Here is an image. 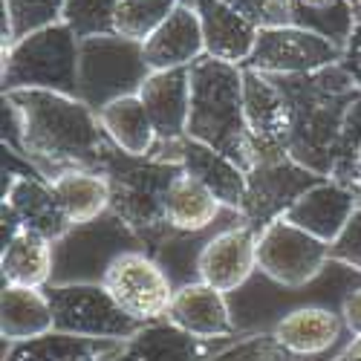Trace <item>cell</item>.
<instances>
[{
  "label": "cell",
  "instance_id": "obj_8",
  "mask_svg": "<svg viewBox=\"0 0 361 361\" xmlns=\"http://www.w3.org/2000/svg\"><path fill=\"white\" fill-rule=\"evenodd\" d=\"M52 304L55 333L78 336L90 341H128L145 324L133 321L102 283H64L47 286Z\"/></svg>",
  "mask_w": 361,
  "mask_h": 361
},
{
  "label": "cell",
  "instance_id": "obj_14",
  "mask_svg": "<svg viewBox=\"0 0 361 361\" xmlns=\"http://www.w3.org/2000/svg\"><path fill=\"white\" fill-rule=\"evenodd\" d=\"M150 159L159 162H173L185 173H191L194 179L212 191L226 208L243 214V202H246V171L234 165L228 157L217 154V150L205 147L202 142H194L188 136L173 139V142H157Z\"/></svg>",
  "mask_w": 361,
  "mask_h": 361
},
{
  "label": "cell",
  "instance_id": "obj_3",
  "mask_svg": "<svg viewBox=\"0 0 361 361\" xmlns=\"http://www.w3.org/2000/svg\"><path fill=\"white\" fill-rule=\"evenodd\" d=\"M188 139L228 157L246 173L255 168V147L243 110V67L202 58L191 67Z\"/></svg>",
  "mask_w": 361,
  "mask_h": 361
},
{
  "label": "cell",
  "instance_id": "obj_19",
  "mask_svg": "<svg viewBox=\"0 0 361 361\" xmlns=\"http://www.w3.org/2000/svg\"><path fill=\"white\" fill-rule=\"evenodd\" d=\"M4 202L15 212L23 228L47 237L49 243H58L73 231V220L44 176L4 173Z\"/></svg>",
  "mask_w": 361,
  "mask_h": 361
},
{
  "label": "cell",
  "instance_id": "obj_28",
  "mask_svg": "<svg viewBox=\"0 0 361 361\" xmlns=\"http://www.w3.org/2000/svg\"><path fill=\"white\" fill-rule=\"evenodd\" d=\"M49 185L73 226L93 223L110 212V179L102 171H67L55 176Z\"/></svg>",
  "mask_w": 361,
  "mask_h": 361
},
{
  "label": "cell",
  "instance_id": "obj_15",
  "mask_svg": "<svg viewBox=\"0 0 361 361\" xmlns=\"http://www.w3.org/2000/svg\"><path fill=\"white\" fill-rule=\"evenodd\" d=\"M197 272L202 283L226 295L243 289L257 275V231L246 220L220 228L205 243L197 260Z\"/></svg>",
  "mask_w": 361,
  "mask_h": 361
},
{
  "label": "cell",
  "instance_id": "obj_6",
  "mask_svg": "<svg viewBox=\"0 0 361 361\" xmlns=\"http://www.w3.org/2000/svg\"><path fill=\"white\" fill-rule=\"evenodd\" d=\"M154 73L145 61L142 41L122 35H99L81 41L78 52V99L96 113L110 102L139 96Z\"/></svg>",
  "mask_w": 361,
  "mask_h": 361
},
{
  "label": "cell",
  "instance_id": "obj_40",
  "mask_svg": "<svg viewBox=\"0 0 361 361\" xmlns=\"http://www.w3.org/2000/svg\"><path fill=\"white\" fill-rule=\"evenodd\" d=\"M355 32H361V9H355Z\"/></svg>",
  "mask_w": 361,
  "mask_h": 361
},
{
  "label": "cell",
  "instance_id": "obj_26",
  "mask_svg": "<svg viewBox=\"0 0 361 361\" xmlns=\"http://www.w3.org/2000/svg\"><path fill=\"white\" fill-rule=\"evenodd\" d=\"M55 249L47 237L20 228L0 252V275L4 286H32L47 289L52 283Z\"/></svg>",
  "mask_w": 361,
  "mask_h": 361
},
{
  "label": "cell",
  "instance_id": "obj_1",
  "mask_svg": "<svg viewBox=\"0 0 361 361\" xmlns=\"http://www.w3.org/2000/svg\"><path fill=\"white\" fill-rule=\"evenodd\" d=\"M20 110L23 150L49 183L67 171H104L110 139L102 130L99 113L81 99L49 90L4 93Z\"/></svg>",
  "mask_w": 361,
  "mask_h": 361
},
{
  "label": "cell",
  "instance_id": "obj_10",
  "mask_svg": "<svg viewBox=\"0 0 361 361\" xmlns=\"http://www.w3.org/2000/svg\"><path fill=\"white\" fill-rule=\"evenodd\" d=\"M329 266V243L278 217L257 234V272L281 286H307Z\"/></svg>",
  "mask_w": 361,
  "mask_h": 361
},
{
  "label": "cell",
  "instance_id": "obj_7",
  "mask_svg": "<svg viewBox=\"0 0 361 361\" xmlns=\"http://www.w3.org/2000/svg\"><path fill=\"white\" fill-rule=\"evenodd\" d=\"M55 249V269H52V283H102L110 263L130 249H145L136 231L122 223L113 212L104 217L73 226L67 237H61Z\"/></svg>",
  "mask_w": 361,
  "mask_h": 361
},
{
  "label": "cell",
  "instance_id": "obj_22",
  "mask_svg": "<svg viewBox=\"0 0 361 361\" xmlns=\"http://www.w3.org/2000/svg\"><path fill=\"white\" fill-rule=\"evenodd\" d=\"M139 99L162 142L183 139L188 133L191 113V67L150 73L139 90Z\"/></svg>",
  "mask_w": 361,
  "mask_h": 361
},
{
  "label": "cell",
  "instance_id": "obj_24",
  "mask_svg": "<svg viewBox=\"0 0 361 361\" xmlns=\"http://www.w3.org/2000/svg\"><path fill=\"white\" fill-rule=\"evenodd\" d=\"M231 208H226L200 179L191 173H179L165 197V220L179 234H202L217 228L220 217H226Z\"/></svg>",
  "mask_w": 361,
  "mask_h": 361
},
{
  "label": "cell",
  "instance_id": "obj_5",
  "mask_svg": "<svg viewBox=\"0 0 361 361\" xmlns=\"http://www.w3.org/2000/svg\"><path fill=\"white\" fill-rule=\"evenodd\" d=\"M78 52L81 41L64 23L47 26L15 41L0 55L4 93L15 90H49L78 99Z\"/></svg>",
  "mask_w": 361,
  "mask_h": 361
},
{
  "label": "cell",
  "instance_id": "obj_29",
  "mask_svg": "<svg viewBox=\"0 0 361 361\" xmlns=\"http://www.w3.org/2000/svg\"><path fill=\"white\" fill-rule=\"evenodd\" d=\"M116 344L118 341H90L78 336L49 333L41 338L6 344L4 361H102V355Z\"/></svg>",
  "mask_w": 361,
  "mask_h": 361
},
{
  "label": "cell",
  "instance_id": "obj_12",
  "mask_svg": "<svg viewBox=\"0 0 361 361\" xmlns=\"http://www.w3.org/2000/svg\"><path fill=\"white\" fill-rule=\"evenodd\" d=\"M321 179L324 176L298 165L292 157L272 159V162H255V168L246 173L243 220L260 234L269 223L283 217L286 208L304 191L318 185Z\"/></svg>",
  "mask_w": 361,
  "mask_h": 361
},
{
  "label": "cell",
  "instance_id": "obj_9",
  "mask_svg": "<svg viewBox=\"0 0 361 361\" xmlns=\"http://www.w3.org/2000/svg\"><path fill=\"white\" fill-rule=\"evenodd\" d=\"M102 286L139 324L165 321L171 298L176 292L162 263L145 249H130L125 255H118L110 263Z\"/></svg>",
  "mask_w": 361,
  "mask_h": 361
},
{
  "label": "cell",
  "instance_id": "obj_25",
  "mask_svg": "<svg viewBox=\"0 0 361 361\" xmlns=\"http://www.w3.org/2000/svg\"><path fill=\"white\" fill-rule=\"evenodd\" d=\"M49 333H55V318L47 289L4 286V298H0V336L4 341L18 344Z\"/></svg>",
  "mask_w": 361,
  "mask_h": 361
},
{
  "label": "cell",
  "instance_id": "obj_21",
  "mask_svg": "<svg viewBox=\"0 0 361 361\" xmlns=\"http://www.w3.org/2000/svg\"><path fill=\"white\" fill-rule=\"evenodd\" d=\"M272 336L298 358H318L333 353L336 344L350 333L338 310L310 304L286 312L272 326Z\"/></svg>",
  "mask_w": 361,
  "mask_h": 361
},
{
  "label": "cell",
  "instance_id": "obj_41",
  "mask_svg": "<svg viewBox=\"0 0 361 361\" xmlns=\"http://www.w3.org/2000/svg\"><path fill=\"white\" fill-rule=\"evenodd\" d=\"M350 4H353V9H361V0H350Z\"/></svg>",
  "mask_w": 361,
  "mask_h": 361
},
{
  "label": "cell",
  "instance_id": "obj_23",
  "mask_svg": "<svg viewBox=\"0 0 361 361\" xmlns=\"http://www.w3.org/2000/svg\"><path fill=\"white\" fill-rule=\"evenodd\" d=\"M194 6L202 20L205 55L226 64L246 67V61L255 52L260 29L249 23L243 15H237L231 6H226L223 0H194Z\"/></svg>",
  "mask_w": 361,
  "mask_h": 361
},
{
  "label": "cell",
  "instance_id": "obj_17",
  "mask_svg": "<svg viewBox=\"0 0 361 361\" xmlns=\"http://www.w3.org/2000/svg\"><path fill=\"white\" fill-rule=\"evenodd\" d=\"M147 67L159 70H183L194 67L205 58V35L202 20L194 0H176L171 15L142 41Z\"/></svg>",
  "mask_w": 361,
  "mask_h": 361
},
{
  "label": "cell",
  "instance_id": "obj_42",
  "mask_svg": "<svg viewBox=\"0 0 361 361\" xmlns=\"http://www.w3.org/2000/svg\"><path fill=\"white\" fill-rule=\"evenodd\" d=\"M307 4H326V0H307Z\"/></svg>",
  "mask_w": 361,
  "mask_h": 361
},
{
  "label": "cell",
  "instance_id": "obj_27",
  "mask_svg": "<svg viewBox=\"0 0 361 361\" xmlns=\"http://www.w3.org/2000/svg\"><path fill=\"white\" fill-rule=\"evenodd\" d=\"M99 122H102V130L107 133V139L122 150V154L136 157V159L150 157L159 142L157 128L150 122V116L139 96L110 102L107 107L99 110Z\"/></svg>",
  "mask_w": 361,
  "mask_h": 361
},
{
  "label": "cell",
  "instance_id": "obj_33",
  "mask_svg": "<svg viewBox=\"0 0 361 361\" xmlns=\"http://www.w3.org/2000/svg\"><path fill=\"white\" fill-rule=\"evenodd\" d=\"M173 6L176 0H118L116 35L130 41H145L171 15Z\"/></svg>",
  "mask_w": 361,
  "mask_h": 361
},
{
  "label": "cell",
  "instance_id": "obj_37",
  "mask_svg": "<svg viewBox=\"0 0 361 361\" xmlns=\"http://www.w3.org/2000/svg\"><path fill=\"white\" fill-rule=\"evenodd\" d=\"M341 318H344V324H347L350 338H361V286L344 298Z\"/></svg>",
  "mask_w": 361,
  "mask_h": 361
},
{
  "label": "cell",
  "instance_id": "obj_20",
  "mask_svg": "<svg viewBox=\"0 0 361 361\" xmlns=\"http://www.w3.org/2000/svg\"><path fill=\"white\" fill-rule=\"evenodd\" d=\"M355 208H358V200L350 188L333 183V179H321L318 185L304 191L286 208L283 220L333 246L338 234L344 231V226L350 223Z\"/></svg>",
  "mask_w": 361,
  "mask_h": 361
},
{
  "label": "cell",
  "instance_id": "obj_2",
  "mask_svg": "<svg viewBox=\"0 0 361 361\" xmlns=\"http://www.w3.org/2000/svg\"><path fill=\"white\" fill-rule=\"evenodd\" d=\"M289 104V157L329 179L350 110L361 102V87L344 64L310 75H272Z\"/></svg>",
  "mask_w": 361,
  "mask_h": 361
},
{
  "label": "cell",
  "instance_id": "obj_18",
  "mask_svg": "<svg viewBox=\"0 0 361 361\" xmlns=\"http://www.w3.org/2000/svg\"><path fill=\"white\" fill-rule=\"evenodd\" d=\"M165 321L194 338H202V341L237 336L228 295L202 283V281L176 286Z\"/></svg>",
  "mask_w": 361,
  "mask_h": 361
},
{
  "label": "cell",
  "instance_id": "obj_32",
  "mask_svg": "<svg viewBox=\"0 0 361 361\" xmlns=\"http://www.w3.org/2000/svg\"><path fill=\"white\" fill-rule=\"evenodd\" d=\"M118 0H64L61 23L78 41L116 32Z\"/></svg>",
  "mask_w": 361,
  "mask_h": 361
},
{
  "label": "cell",
  "instance_id": "obj_13",
  "mask_svg": "<svg viewBox=\"0 0 361 361\" xmlns=\"http://www.w3.org/2000/svg\"><path fill=\"white\" fill-rule=\"evenodd\" d=\"M243 110L257 162L289 157V104L272 75L243 67Z\"/></svg>",
  "mask_w": 361,
  "mask_h": 361
},
{
  "label": "cell",
  "instance_id": "obj_35",
  "mask_svg": "<svg viewBox=\"0 0 361 361\" xmlns=\"http://www.w3.org/2000/svg\"><path fill=\"white\" fill-rule=\"evenodd\" d=\"M237 15H243L257 29H275L292 23V0H223Z\"/></svg>",
  "mask_w": 361,
  "mask_h": 361
},
{
  "label": "cell",
  "instance_id": "obj_36",
  "mask_svg": "<svg viewBox=\"0 0 361 361\" xmlns=\"http://www.w3.org/2000/svg\"><path fill=\"white\" fill-rule=\"evenodd\" d=\"M329 260L344 263L355 272H361V205L353 212L350 223L344 226V231L338 234V240L329 246Z\"/></svg>",
  "mask_w": 361,
  "mask_h": 361
},
{
  "label": "cell",
  "instance_id": "obj_30",
  "mask_svg": "<svg viewBox=\"0 0 361 361\" xmlns=\"http://www.w3.org/2000/svg\"><path fill=\"white\" fill-rule=\"evenodd\" d=\"M292 26L310 29V32L347 49L350 38L355 35V9L350 0H326V4L292 0Z\"/></svg>",
  "mask_w": 361,
  "mask_h": 361
},
{
  "label": "cell",
  "instance_id": "obj_11",
  "mask_svg": "<svg viewBox=\"0 0 361 361\" xmlns=\"http://www.w3.org/2000/svg\"><path fill=\"white\" fill-rule=\"evenodd\" d=\"M344 61V49L300 26L260 29L246 67L266 75H310Z\"/></svg>",
  "mask_w": 361,
  "mask_h": 361
},
{
  "label": "cell",
  "instance_id": "obj_38",
  "mask_svg": "<svg viewBox=\"0 0 361 361\" xmlns=\"http://www.w3.org/2000/svg\"><path fill=\"white\" fill-rule=\"evenodd\" d=\"M344 70L355 78V84L361 87V32H355L353 38H350V44H347V49H344Z\"/></svg>",
  "mask_w": 361,
  "mask_h": 361
},
{
  "label": "cell",
  "instance_id": "obj_4",
  "mask_svg": "<svg viewBox=\"0 0 361 361\" xmlns=\"http://www.w3.org/2000/svg\"><path fill=\"white\" fill-rule=\"evenodd\" d=\"M102 173L110 179V212L136 231L145 249H150L171 228L165 220V197L183 168L150 157L136 159L110 145Z\"/></svg>",
  "mask_w": 361,
  "mask_h": 361
},
{
  "label": "cell",
  "instance_id": "obj_34",
  "mask_svg": "<svg viewBox=\"0 0 361 361\" xmlns=\"http://www.w3.org/2000/svg\"><path fill=\"white\" fill-rule=\"evenodd\" d=\"M214 361H300L272 333H243Z\"/></svg>",
  "mask_w": 361,
  "mask_h": 361
},
{
  "label": "cell",
  "instance_id": "obj_39",
  "mask_svg": "<svg viewBox=\"0 0 361 361\" xmlns=\"http://www.w3.org/2000/svg\"><path fill=\"white\" fill-rule=\"evenodd\" d=\"M353 194H355V200H358V205H361V154H358V168H355V188H353Z\"/></svg>",
  "mask_w": 361,
  "mask_h": 361
},
{
  "label": "cell",
  "instance_id": "obj_16",
  "mask_svg": "<svg viewBox=\"0 0 361 361\" xmlns=\"http://www.w3.org/2000/svg\"><path fill=\"white\" fill-rule=\"evenodd\" d=\"M243 333L231 338L202 341L168 321L145 324L139 333L122 344H116L102 355V361H214L226 347H231Z\"/></svg>",
  "mask_w": 361,
  "mask_h": 361
},
{
  "label": "cell",
  "instance_id": "obj_31",
  "mask_svg": "<svg viewBox=\"0 0 361 361\" xmlns=\"http://www.w3.org/2000/svg\"><path fill=\"white\" fill-rule=\"evenodd\" d=\"M0 9H4L0 41L4 49H9L15 41L61 23L64 0H0Z\"/></svg>",
  "mask_w": 361,
  "mask_h": 361
}]
</instances>
